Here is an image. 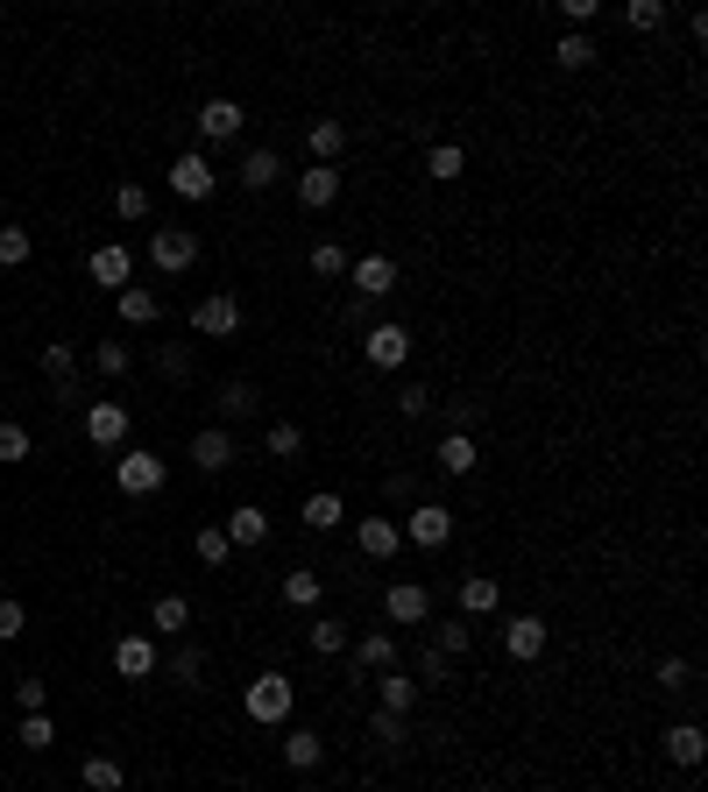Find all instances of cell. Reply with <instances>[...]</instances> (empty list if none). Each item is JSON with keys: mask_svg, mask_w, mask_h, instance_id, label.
Listing matches in <instances>:
<instances>
[{"mask_svg": "<svg viewBox=\"0 0 708 792\" xmlns=\"http://www.w3.org/2000/svg\"><path fill=\"white\" fill-rule=\"evenodd\" d=\"M596 36H588V29H567L560 36V43H552V64H560V71H588V64H596Z\"/></svg>", "mask_w": 708, "mask_h": 792, "instance_id": "cell-28", "label": "cell"}, {"mask_svg": "<svg viewBox=\"0 0 708 792\" xmlns=\"http://www.w3.org/2000/svg\"><path fill=\"white\" fill-rule=\"evenodd\" d=\"M191 552H199V567H227V559H235V545H227L220 524H206L199 538H191Z\"/></svg>", "mask_w": 708, "mask_h": 792, "instance_id": "cell-42", "label": "cell"}, {"mask_svg": "<svg viewBox=\"0 0 708 792\" xmlns=\"http://www.w3.org/2000/svg\"><path fill=\"white\" fill-rule=\"evenodd\" d=\"M475 460H482L475 432H447V439H439V468H447V474H475Z\"/></svg>", "mask_w": 708, "mask_h": 792, "instance_id": "cell-30", "label": "cell"}, {"mask_svg": "<svg viewBox=\"0 0 708 792\" xmlns=\"http://www.w3.org/2000/svg\"><path fill=\"white\" fill-rule=\"evenodd\" d=\"M191 333H199V340H235L241 333V298H227V291L199 298V304H191Z\"/></svg>", "mask_w": 708, "mask_h": 792, "instance_id": "cell-6", "label": "cell"}, {"mask_svg": "<svg viewBox=\"0 0 708 792\" xmlns=\"http://www.w3.org/2000/svg\"><path fill=\"white\" fill-rule=\"evenodd\" d=\"M113 481H121V495H163L170 468H163V453H121L113 460Z\"/></svg>", "mask_w": 708, "mask_h": 792, "instance_id": "cell-7", "label": "cell"}, {"mask_svg": "<svg viewBox=\"0 0 708 792\" xmlns=\"http://www.w3.org/2000/svg\"><path fill=\"white\" fill-rule=\"evenodd\" d=\"M369 736H376L382 750H405V743H411V722H405V714H382V708H376V714H369Z\"/></svg>", "mask_w": 708, "mask_h": 792, "instance_id": "cell-41", "label": "cell"}, {"mask_svg": "<svg viewBox=\"0 0 708 792\" xmlns=\"http://www.w3.org/2000/svg\"><path fill=\"white\" fill-rule=\"evenodd\" d=\"M277 178H283V157H277V149H248L241 170H235V184H241V191H270Z\"/></svg>", "mask_w": 708, "mask_h": 792, "instance_id": "cell-25", "label": "cell"}, {"mask_svg": "<svg viewBox=\"0 0 708 792\" xmlns=\"http://www.w3.org/2000/svg\"><path fill=\"white\" fill-rule=\"evenodd\" d=\"M92 369H100L107 382H121L128 369H136V354H128V340H100V347H92Z\"/></svg>", "mask_w": 708, "mask_h": 792, "instance_id": "cell-38", "label": "cell"}, {"mask_svg": "<svg viewBox=\"0 0 708 792\" xmlns=\"http://www.w3.org/2000/svg\"><path fill=\"white\" fill-rule=\"evenodd\" d=\"M157 672H163L170 686H185V693H191V686H199V672H206V651H199V644H185V651H170V665H157Z\"/></svg>", "mask_w": 708, "mask_h": 792, "instance_id": "cell-34", "label": "cell"}, {"mask_svg": "<svg viewBox=\"0 0 708 792\" xmlns=\"http://www.w3.org/2000/svg\"><path fill=\"white\" fill-rule=\"evenodd\" d=\"M29 453H36V447H29V432H22V424H0V468H22Z\"/></svg>", "mask_w": 708, "mask_h": 792, "instance_id": "cell-46", "label": "cell"}, {"mask_svg": "<svg viewBox=\"0 0 708 792\" xmlns=\"http://www.w3.org/2000/svg\"><path fill=\"white\" fill-rule=\"evenodd\" d=\"M14 743H22V750H50V743H57V722H50V708H43V714H22Z\"/></svg>", "mask_w": 708, "mask_h": 792, "instance_id": "cell-43", "label": "cell"}, {"mask_svg": "<svg viewBox=\"0 0 708 792\" xmlns=\"http://www.w3.org/2000/svg\"><path fill=\"white\" fill-rule=\"evenodd\" d=\"M213 411H220V424H235V418H256L262 411V390L248 375H227L220 390H213Z\"/></svg>", "mask_w": 708, "mask_h": 792, "instance_id": "cell-20", "label": "cell"}, {"mask_svg": "<svg viewBox=\"0 0 708 792\" xmlns=\"http://www.w3.org/2000/svg\"><path fill=\"white\" fill-rule=\"evenodd\" d=\"M305 262H312V277H348V269H355V255H348V248H340V241H312V255H305Z\"/></svg>", "mask_w": 708, "mask_h": 792, "instance_id": "cell-37", "label": "cell"}, {"mask_svg": "<svg viewBox=\"0 0 708 792\" xmlns=\"http://www.w3.org/2000/svg\"><path fill=\"white\" fill-rule=\"evenodd\" d=\"M113 312H121V325H157L163 298L149 291V283H128V291H113Z\"/></svg>", "mask_w": 708, "mask_h": 792, "instance_id": "cell-23", "label": "cell"}, {"mask_svg": "<svg viewBox=\"0 0 708 792\" xmlns=\"http://www.w3.org/2000/svg\"><path fill=\"white\" fill-rule=\"evenodd\" d=\"M382 623H432V588L390 581V588H382Z\"/></svg>", "mask_w": 708, "mask_h": 792, "instance_id": "cell-11", "label": "cell"}, {"mask_svg": "<svg viewBox=\"0 0 708 792\" xmlns=\"http://www.w3.org/2000/svg\"><path fill=\"white\" fill-rule=\"evenodd\" d=\"M191 468L199 474H227L235 468V432H227V424H206V432H191Z\"/></svg>", "mask_w": 708, "mask_h": 792, "instance_id": "cell-13", "label": "cell"}, {"mask_svg": "<svg viewBox=\"0 0 708 792\" xmlns=\"http://www.w3.org/2000/svg\"><path fill=\"white\" fill-rule=\"evenodd\" d=\"M701 758H708V736H701V722H674V729H666V764L695 771Z\"/></svg>", "mask_w": 708, "mask_h": 792, "instance_id": "cell-24", "label": "cell"}, {"mask_svg": "<svg viewBox=\"0 0 708 792\" xmlns=\"http://www.w3.org/2000/svg\"><path fill=\"white\" fill-rule=\"evenodd\" d=\"M298 524L305 531H340V524H348V502H340L333 489H312V495L298 502Z\"/></svg>", "mask_w": 708, "mask_h": 792, "instance_id": "cell-21", "label": "cell"}, {"mask_svg": "<svg viewBox=\"0 0 708 792\" xmlns=\"http://www.w3.org/2000/svg\"><path fill=\"white\" fill-rule=\"evenodd\" d=\"M113 212H121V220H149V191L142 184H121V191H113Z\"/></svg>", "mask_w": 708, "mask_h": 792, "instance_id": "cell-49", "label": "cell"}, {"mask_svg": "<svg viewBox=\"0 0 708 792\" xmlns=\"http://www.w3.org/2000/svg\"><path fill=\"white\" fill-rule=\"evenodd\" d=\"M348 636H355V630H348V623H340V615H319V623H312V630H305V644H312V651H319V659H340V651H348Z\"/></svg>", "mask_w": 708, "mask_h": 792, "instance_id": "cell-31", "label": "cell"}, {"mask_svg": "<svg viewBox=\"0 0 708 792\" xmlns=\"http://www.w3.org/2000/svg\"><path fill=\"white\" fill-rule=\"evenodd\" d=\"M298 453H305V432H298L291 418H277L270 424V460H298Z\"/></svg>", "mask_w": 708, "mask_h": 792, "instance_id": "cell-44", "label": "cell"}, {"mask_svg": "<svg viewBox=\"0 0 708 792\" xmlns=\"http://www.w3.org/2000/svg\"><path fill=\"white\" fill-rule=\"evenodd\" d=\"M468 644H475V623H468V615H447V623H432V651H447V659H461Z\"/></svg>", "mask_w": 708, "mask_h": 792, "instance_id": "cell-36", "label": "cell"}, {"mask_svg": "<svg viewBox=\"0 0 708 792\" xmlns=\"http://www.w3.org/2000/svg\"><path fill=\"white\" fill-rule=\"evenodd\" d=\"M283 764H291V771H319V764H327V729H283Z\"/></svg>", "mask_w": 708, "mask_h": 792, "instance_id": "cell-22", "label": "cell"}, {"mask_svg": "<svg viewBox=\"0 0 708 792\" xmlns=\"http://www.w3.org/2000/svg\"><path fill=\"white\" fill-rule=\"evenodd\" d=\"M113 672H121V680H157V636H121V644H113Z\"/></svg>", "mask_w": 708, "mask_h": 792, "instance_id": "cell-18", "label": "cell"}, {"mask_svg": "<svg viewBox=\"0 0 708 792\" xmlns=\"http://www.w3.org/2000/svg\"><path fill=\"white\" fill-rule=\"evenodd\" d=\"M361 361H369V369H382V375H397V369L411 361V325L376 319L369 333H361Z\"/></svg>", "mask_w": 708, "mask_h": 792, "instance_id": "cell-3", "label": "cell"}, {"mask_svg": "<svg viewBox=\"0 0 708 792\" xmlns=\"http://www.w3.org/2000/svg\"><path fill=\"white\" fill-rule=\"evenodd\" d=\"M241 708H248V722H262V729H291V708H298V686H291V672H256L241 693Z\"/></svg>", "mask_w": 708, "mask_h": 792, "instance_id": "cell-1", "label": "cell"}, {"mask_svg": "<svg viewBox=\"0 0 708 792\" xmlns=\"http://www.w3.org/2000/svg\"><path fill=\"white\" fill-rule=\"evenodd\" d=\"M426 170H432L439 184H453V178H461V170H468V149H461V142H432V157H426Z\"/></svg>", "mask_w": 708, "mask_h": 792, "instance_id": "cell-39", "label": "cell"}, {"mask_svg": "<svg viewBox=\"0 0 708 792\" xmlns=\"http://www.w3.org/2000/svg\"><path fill=\"white\" fill-rule=\"evenodd\" d=\"M157 369L170 375V382H191V347L178 340V347H163V354H157Z\"/></svg>", "mask_w": 708, "mask_h": 792, "instance_id": "cell-50", "label": "cell"}, {"mask_svg": "<svg viewBox=\"0 0 708 792\" xmlns=\"http://www.w3.org/2000/svg\"><path fill=\"white\" fill-rule=\"evenodd\" d=\"M79 779H86V792H121V785H128V771L113 764V758H100V750H92V758L79 764Z\"/></svg>", "mask_w": 708, "mask_h": 792, "instance_id": "cell-35", "label": "cell"}, {"mask_svg": "<svg viewBox=\"0 0 708 792\" xmlns=\"http://www.w3.org/2000/svg\"><path fill=\"white\" fill-rule=\"evenodd\" d=\"M376 708H382V714H405V722H411L418 680H405V672H382V680H376Z\"/></svg>", "mask_w": 708, "mask_h": 792, "instance_id": "cell-27", "label": "cell"}, {"mask_svg": "<svg viewBox=\"0 0 708 792\" xmlns=\"http://www.w3.org/2000/svg\"><path fill=\"white\" fill-rule=\"evenodd\" d=\"M319 594H327V581H319L312 567H291V573H283V602H291V609H319Z\"/></svg>", "mask_w": 708, "mask_h": 792, "instance_id": "cell-33", "label": "cell"}, {"mask_svg": "<svg viewBox=\"0 0 708 792\" xmlns=\"http://www.w3.org/2000/svg\"><path fill=\"white\" fill-rule=\"evenodd\" d=\"M14 708H22V714H43V708H50V686H43V680H14Z\"/></svg>", "mask_w": 708, "mask_h": 792, "instance_id": "cell-51", "label": "cell"}, {"mask_svg": "<svg viewBox=\"0 0 708 792\" xmlns=\"http://www.w3.org/2000/svg\"><path fill=\"white\" fill-rule=\"evenodd\" d=\"M86 439H92V447H128V403L92 397L86 403Z\"/></svg>", "mask_w": 708, "mask_h": 792, "instance_id": "cell-14", "label": "cell"}, {"mask_svg": "<svg viewBox=\"0 0 708 792\" xmlns=\"http://www.w3.org/2000/svg\"><path fill=\"white\" fill-rule=\"evenodd\" d=\"M348 283H355L361 304H382V298L397 291V262H390V255H361V262L348 269Z\"/></svg>", "mask_w": 708, "mask_h": 792, "instance_id": "cell-15", "label": "cell"}, {"mask_svg": "<svg viewBox=\"0 0 708 792\" xmlns=\"http://www.w3.org/2000/svg\"><path fill=\"white\" fill-rule=\"evenodd\" d=\"M468 792H496V785H468Z\"/></svg>", "mask_w": 708, "mask_h": 792, "instance_id": "cell-58", "label": "cell"}, {"mask_svg": "<svg viewBox=\"0 0 708 792\" xmlns=\"http://www.w3.org/2000/svg\"><path fill=\"white\" fill-rule=\"evenodd\" d=\"M305 149H312V163H340V149H348V121H312L305 128Z\"/></svg>", "mask_w": 708, "mask_h": 792, "instance_id": "cell-26", "label": "cell"}, {"mask_svg": "<svg viewBox=\"0 0 708 792\" xmlns=\"http://www.w3.org/2000/svg\"><path fill=\"white\" fill-rule=\"evenodd\" d=\"M227 545H235V552H256V545H270V517H262L256 510V502H241V510H227Z\"/></svg>", "mask_w": 708, "mask_h": 792, "instance_id": "cell-19", "label": "cell"}, {"mask_svg": "<svg viewBox=\"0 0 708 792\" xmlns=\"http://www.w3.org/2000/svg\"><path fill=\"white\" fill-rule=\"evenodd\" d=\"M397 411H405V418H426V411H432V390H426V382H405V390H397Z\"/></svg>", "mask_w": 708, "mask_h": 792, "instance_id": "cell-53", "label": "cell"}, {"mask_svg": "<svg viewBox=\"0 0 708 792\" xmlns=\"http://www.w3.org/2000/svg\"><path fill=\"white\" fill-rule=\"evenodd\" d=\"M546 644H552L546 615H510V623H503V651H510V659H518V665H531V659H539Z\"/></svg>", "mask_w": 708, "mask_h": 792, "instance_id": "cell-16", "label": "cell"}, {"mask_svg": "<svg viewBox=\"0 0 708 792\" xmlns=\"http://www.w3.org/2000/svg\"><path fill=\"white\" fill-rule=\"evenodd\" d=\"M340 325H355V333H369V325H376V304H361V298H348V312H340Z\"/></svg>", "mask_w": 708, "mask_h": 792, "instance_id": "cell-55", "label": "cell"}, {"mask_svg": "<svg viewBox=\"0 0 708 792\" xmlns=\"http://www.w3.org/2000/svg\"><path fill=\"white\" fill-rule=\"evenodd\" d=\"M397 636L390 630H361V636H348V665H355V680H376V672H397Z\"/></svg>", "mask_w": 708, "mask_h": 792, "instance_id": "cell-5", "label": "cell"}, {"mask_svg": "<svg viewBox=\"0 0 708 792\" xmlns=\"http://www.w3.org/2000/svg\"><path fill=\"white\" fill-rule=\"evenodd\" d=\"M191 262H199V234L191 227H149V269L157 277H178Z\"/></svg>", "mask_w": 708, "mask_h": 792, "instance_id": "cell-4", "label": "cell"}, {"mask_svg": "<svg viewBox=\"0 0 708 792\" xmlns=\"http://www.w3.org/2000/svg\"><path fill=\"white\" fill-rule=\"evenodd\" d=\"M241 128H248V107L241 100H206L199 107V142L227 149V142H241Z\"/></svg>", "mask_w": 708, "mask_h": 792, "instance_id": "cell-10", "label": "cell"}, {"mask_svg": "<svg viewBox=\"0 0 708 792\" xmlns=\"http://www.w3.org/2000/svg\"><path fill=\"white\" fill-rule=\"evenodd\" d=\"M496 602H503L496 573H468V581H461V615H496Z\"/></svg>", "mask_w": 708, "mask_h": 792, "instance_id": "cell-29", "label": "cell"}, {"mask_svg": "<svg viewBox=\"0 0 708 792\" xmlns=\"http://www.w3.org/2000/svg\"><path fill=\"white\" fill-rule=\"evenodd\" d=\"M22 630H29V609L14 602V594H0V644H14Z\"/></svg>", "mask_w": 708, "mask_h": 792, "instance_id": "cell-48", "label": "cell"}, {"mask_svg": "<svg viewBox=\"0 0 708 792\" xmlns=\"http://www.w3.org/2000/svg\"><path fill=\"white\" fill-rule=\"evenodd\" d=\"M418 680H453V659H447V651H418Z\"/></svg>", "mask_w": 708, "mask_h": 792, "instance_id": "cell-54", "label": "cell"}, {"mask_svg": "<svg viewBox=\"0 0 708 792\" xmlns=\"http://www.w3.org/2000/svg\"><path fill=\"white\" fill-rule=\"evenodd\" d=\"M624 22H630V29H645V36L666 29V0H630V8H624Z\"/></svg>", "mask_w": 708, "mask_h": 792, "instance_id": "cell-47", "label": "cell"}, {"mask_svg": "<svg viewBox=\"0 0 708 792\" xmlns=\"http://www.w3.org/2000/svg\"><path fill=\"white\" fill-rule=\"evenodd\" d=\"M382 495H390V502H405V510H411V502H426V495H418V481H411V474H390V489H382Z\"/></svg>", "mask_w": 708, "mask_h": 792, "instance_id": "cell-57", "label": "cell"}, {"mask_svg": "<svg viewBox=\"0 0 708 792\" xmlns=\"http://www.w3.org/2000/svg\"><path fill=\"white\" fill-rule=\"evenodd\" d=\"M213 178H220V170H213V157H206V149H185V157L170 163V191H178V199H191V205L213 199Z\"/></svg>", "mask_w": 708, "mask_h": 792, "instance_id": "cell-9", "label": "cell"}, {"mask_svg": "<svg viewBox=\"0 0 708 792\" xmlns=\"http://www.w3.org/2000/svg\"><path fill=\"white\" fill-rule=\"evenodd\" d=\"M596 8H602V0H560V14H567L574 29H588V22H596Z\"/></svg>", "mask_w": 708, "mask_h": 792, "instance_id": "cell-56", "label": "cell"}, {"mask_svg": "<svg viewBox=\"0 0 708 792\" xmlns=\"http://www.w3.org/2000/svg\"><path fill=\"white\" fill-rule=\"evenodd\" d=\"M29 248H36V241H29V227H0V269H22V262H29Z\"/></svg>", "mask_w": 708, "mask_h": 792, "instance_id": "cell-45", "label": "cell"}, {"mask_svg": "<svg viewBox=\"0 0 708 792\" xmlns=\"http://www.w3.org/2000/svg\"><path fill=\"white\" fill-rule=\"evenodd\" d=\"M86 269H92V283H100V291H128V277H136V255H128L121 241H100Z\"/></svg>", "mask_w": 708, "mask_h": 792, "instance_id": "cell-17", "label": "cell"}, {"mask_svg": "<svg viewBox=\"0 0 708 792\" xmlns=\"http://www.w3.org/2000/svg\"><path fill=\"white\" fill-rule=\"evenodd\" d=\"M397 531H405V545H418V552H439V545H453V510H447V502H411V510H405V524H397Z\"/></svg>", "mask_w": 708, "mask_h": 792, "instance_id": "cell-2", "label": "cell"}, {"mask_svg": "<svg viewBox=\"0 0 708 792\" xmlns=\"http://www.w3.org/2000/svg\"><path fill=\"white\" fill-rule=\"evenodd\" d=\"M149 623H157V636H185L191 630V602H185V594H157Z\"/></svg>", "mask_w": 708, "mask_h": 792, "instance_id": "cell-32", "label": "cell"}, {"mask_svg": "<svg viewBox=\"0 0 708 792\" xmlns=\"http://www.w3.org/2000/svg\"><path fill=\"white\" fill-rule=\"evenodd\" d=\"M355 545H361V559H397V552H405V531H397L390 510H369L355 524Z\"/></svg>", "mask_w": 708, "mask_h": 792, "instance_id": "cell-12", "label": "cell"}, {"mask_svg": "<svg viewBox=\"0 0 708 792\" xmlns=\"http://www.w3.org/2000/svg\"><path fill=\"white\" fill-rule=\"evenodd\" d=\"M659 686L666 693H687V686H695V665H687V659H659Z\"/></svg>", "mask_w": 708, "mask_h": 792, "instance_id": "cell-52", "label": "cell"}, {"mask_svg": "<svg viewBox=\"0 0 708 792\" xmlns=\"http://www.w3.org/2000/svg\"><path fill=\"white\" fill-rule=\"evenodd\" d=\"M43 375L57 382V390H64V382H79V354H71L64 340H50V347H43Z\"/></svg>", "mask_w": 708, "mask_h": 792, "instance_id": "cell-40", "label": "cell"}, {"mask_svg": "<svg viewBox=\"0 0 708 792\" xmlns=\"http://www.w3.org/2000/svg\"><path fill=\"white\" fill-rule=\"evenodd\" d=\"M340 191H348V170H340V163H312V170H298V205H305V212L340 205Z\"/></svg>", "mask_w": 708, "mask_h": 792, "instance_id": "cell-8", "label": "cell"}]
</instances>
